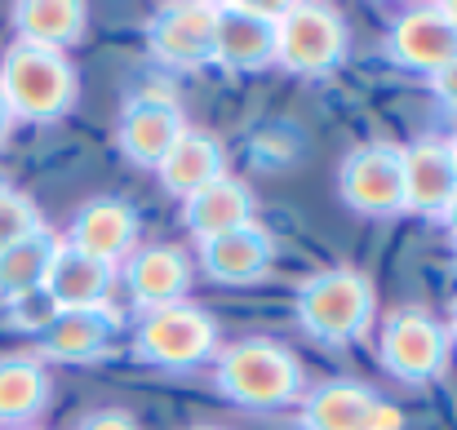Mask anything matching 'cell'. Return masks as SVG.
<instances>
[{"instance_id": "cell-26", "label": "cell", "mask_w": 457, "mask_h": 430, "mask_svg": "<svg viewBox=\"0 0 457 430\" xmlns=\"http://www.w3.org/2000/svg\"><path fill=\"white\" fill-rule=\"evenodd\" d=\"M76 430H138V422L129 413H120V409H103V413H89Z\"/></svg>"}, {"instance_id": "cell-16", "label": "cell", "mask_w": 457, "mask_h": 430, "mask_svg": "<svg viewBox=\"0 0 457 430\" xmlns=\"http://www.w3.org/2000/svg\"><path fill=\"white\" fill-rule=\"evenodd\" d=\"M182 134V116L169 98H138L120 120V151L138 164H160Z\"/></svg>"}, {"instance_id": "cell-34", "label": "cell", "mask_w": 457, "mask_h": 430, "mask_svg": "<svg viewBox=\"0 0 457 430\" xmlns=\"http://www.w3.org/2000/svg\"><path fill=\"white\" fill-rule=\"evenodd\" d=\"M200 430H218V426H200Z\"/></svg>"}, {"instance_id": "cell-18", "label": "cell", "mask_w": 457, "mask_h": 430, "mask_svg": "<svg viewBox=\"0 0 457 430\" xmlns=\"http://www.w3.org/2000/svg\"><path fill=\"white\" fill-rule=\"evenodd\" d=\"M125 276H129V297L143 310H155V306L182 302V293L191 285V262L178 249H169V244H152V249L129 258Z\"/></svg>"}, {"instance_id": "cell-2", "label": "cell", "mask_w": 457, "mask_h": 430, "mask_svg": "<svg viewBox=\"0 0 457 430\" xmlns=\"http://www.w3.org/2000/svg\"><path fill=\"white\" fill-rule=\"evenodd\" d=\"M0 94L13 112V120H58L76 103V71L62 54L36 49V45H13L0 62Z\"/></svg>"}, {"instance_id": "cell-15", "label": "cell", "mask_w": 457, "mask_h": 430, "mask_svg": "<svg viewBox=\"0 0 457 430\" xmlns=\"http://www.w3.org/2000/svg\"><path fill=\"white\" fill-rule=\"evenodd\" d=\"M182 222H187L191 236H200V244L213 240V236H227L236 227H249L253 222L249 186L222 173L218 182H209V186H200L195 195L182 200Z\"/></svg>"}, {"instance_id": "cell-12", "label": "cell", "mask_w": 457, "mask_h": 430, "mask_svg": "<svg viewBox=\"0 0 457 430\" xmlns=\"http://www.w3.org/2000/svg\"><path fill=\"white\" fill-rule=\"evenodd\" d=\"M457 200V169L449 143L422 138V143L404 146V209L427 213V218H445V209Z\"/></svg>"}, {"instance_id": "cell-4", "label": "cell", "mask_w": 457, "mask_h": 430, "mask_svg": "<svg viewBox=\"0 0 457 430\" xmlns=\"http://www.w3.org/2000/svg\"><path fill=\"white\" fill-rule=\"evenodd\" d=\"M213 342H218L213 319L200 306H187V302L143 310V319L134 328L138 360H147L155 368H195L200 360L213 355Z\"/></svg>"}, {"instance_id": "cell-5", "label": "cell", "mask_w": 457, "mask_h": 430, "mask_svg": "<svg viewBox=\"0 0 457 430\" xmlns=\"http://www.w3.org/2000/svg\"><path fill=\"white\" fill-rule=\"evenodd\" d=\"M449 346H453L449 328L431 310H418V306L391 310L382 319V333H378V355H382L386 373H395L404 382L440 377L449 364Z\"/></svg>"}, {"instance_id": "cell-8", "label": "cell", "mask_w": 457, "mask_h": 430, "mask_svg": "<svg viewBox=\"0 0 457 430\" xmlns=\"http://www.w3.org/2000/svg\"><path fill=\"white\" fill-rule=\"evenodd\" d=\"M276 13L271 4H218L213 58L236 71L267 67L276 58Z\"/></svg>"}, {"instance_id": "cell-32", "label": "cell", "mask_w": 457, "mask_h": 430, "mask_svg": "<svg viewBox=\"0 0 457 430\" xmlns=\"http://www.w3.org/2000/svg\"><path fill=\"white\" fill-rule=\"evenodd\" d=\"M440 9H445V18H449V22L457 27V0H453V4H440Z\"/></svg>"}, {"instance_id": "cell-21", "label": "cell", "mask_w": 457, "mask_h": 430, "mask_svg": "<svg viewBox=\"0 0 457 430\" xmlns=\"http://www.w3.org/2000/svg\"><path fill=\"white\" fill-rule=\"evenodd\" d=\"M373 395L355 382H324L306 395L303 426L306 430H364L373 413Z\"/></svg>"}, {"instance_id": "cell-30", "label": "cell", "mask_w": 457, "mask_h": 430, "mask_svg": "<svg viewBox=\"0 0 457 430\" xmlns=\"http://www.w3.org/2000/svg\"><path fill=\"white\" fill-rule=\"evenodd\" d=\"M445 227H449V236H453V244H457V200L445 209Z\"/></svg>"}, {"instance_id": "cell-11", "label": "cell", "mask_w": 457, "mask_h": 430, "mask_svg": "<svg viewBox=\"0 0 457 430\" xmlns=\"http://www.w3.org/2000/svg\"><path fill=\"white\" fill-rule=\"evenodd\" d=\"M134 240H138V213L125 200H112V195L107 200H89L76 213L71 236H67L71 249H80L85 258H94L103 267L120 262L134 249Z\"/></svg>"}, {"instance_id": "cell-31", "label": "cell", "mask_w": 457, "mask_h": 430, "mask_svg": "<svg viewBox=\"0 0 457 430\" xmlns=\"http://www.w3.org/2000/svg\"><path fill=\"white\" fill-rule=\"evenodd\" d=\"M449 342H457V302L449 306Z\"/></svg>"}, {"instance_id": "cell-24", "label": "cell", "mask_w": 457, "mask_h": 430, "mask_svg": "<svg viewBox=\"0 0 457 430\" xmlns=\"http://www.w3.org/2000/svg\"><path fill=\"white\" fill-rule=\"evenodd\" d=\"M36 227H40V218H36L31 200L22 191H13V186L0 182V253L13 249L18 240H27Z\"/></svg>"}, {"instance_id": "cell-13", "label": "cell", "mask_w": 457, "mask_h": 430, "mask_svg": "<svg viewBox=\"0 0 457 430\" xmlns=\"http://www.w3.org/2000/svg\"><path fill=\"white\" fill-rule=\"evenodd\" d=\"M271 258H276V240L258 222L236 227V231L213 236V240L200 244V262L218 285H253V280L267 276Z\"/></svg>"}, {"instance_id": "cell-9", "label": "cell", "mask_w": 457, "mask_h": 430, "mask_svg": "<svg viewBox=\"0 0 457 430\" xmlns=\"http://www.w3.org/2000/svg\"><path fill=\"white\" fill-rule=\"evenodd\" d=\"M386 54L409 67V71H445L457 58V27L445 18L440 4H427V9H409L395 18L391 36H386Z\"/></svg>"}, {"instance_id": "cell-3", "label": "cell", "mask_w": 457, "mask_h": 430, "mask_svg": "<svg viewBox=\"0 0 457 430\" xmlns=\"http://www.w3.org/2000/svg\"><path fill=\"white\" fill-rule=\"evenodd\" d=\"M298 319H303V328L311 337H320L328 346L355 342L373 319V285L351 267H333V271H324V276L303 285Z\"/></svg>"}, {"instance_id": "cell-28", "label": "cell", "mask_w": 457, "mask_h": 430, "mask_svg": "<svg viewBox=\"0 0 457 430\" xmlns=\"http://www.w3.org/2000/svg\"><path fill=\"white\" fill-rule=\"evenodd\" d=\"M436 94H440L445 103H457V58L445 71H436Z\"/></svg>"}, {"instance_id": "cell-20", "label": "cell", "mask_w": 457, "mask_h": 430, "mask_svg": "<svg viewBox=\"0 0 457 430\" xmlns=\"http://www.w3.org/2000/svg\"><path fill=\"white\" fill-rule=\"evenodd\" d=\"M13 27L22 45L62 54L67 45L85 36V4L80 0H27L13 9Z\"/></svg>"}, {"instance_id": "cell-23", "label": "cell", "mask_w": 457, "mask_h": 430, "mask_svg": "<svg viewBox=\"0 0 457 430\" xmlns=\"http://www.w3.org/2000/svg\"><path fill=\"white\" fill-rule=\"evenodd\" d=\"M49 377L31 360H0V422H27L45 409Z\"/></svg>"}, {"instance_id": "cell-10", "label": "cell", "mask_w": 457, "mask_h": 430, "mask_svg": "<svg viewBox=\"0 0 457 430\" xmlns=\"http://www.w3.org/2000/svg\"><path fill=\"white\" fill-rule=\"evenodd\" d=\"M213 27H218V4H169L152 22L147 45L160 62L195 67L213 58Z\"/></svg>"}, {"instance_id": "cell-22", "label": "cell", "mask_w": 457, "mask_h": 430, "mask_svg": "<svg viewBox=\"0 0 457 430\" xmlns=\"http://www.w3.org/2000/svg\"><path fill=\"white\" fill-rule=\"evenodd\" d=\"M54 249H58V240L45 227H36L27 240H18L13 249H4L0 253V297L13 302L22 293H36V288L45 285V271L54 262Z\"/></svg>"}, {"instance_id": "cell-14", "label": "cell", "mask_w": 457, "mask_h": 430, "mask_svg": "<svg viewBox=\"0 0 457 430\" xmlns=\"http://www.w3.org/2000/svg\"><path fill=\"white\" fill-rule=\"evenodd\" d=\"M45 293L58 310H94V306H107V293H112V267L85 258L80 249H71L67 240L54 249V262L45 271Z\"/></svg>"}, {"instance_id": "cell-7", "label": "cell", "mask_w": 457, "mask_h": 430, "mask_svg": "<svg viewBox=\"0 0 457 430\" xmlns=\"http://www.w3.org/2000/svg\"><path fill=\"white\" fill-rule=\"evenodd\" d=\"M342 200L360 213L386 218L404 209V146L369 143L342 164Z\"/></svg>"}, {"instance_id": "cell-29", "label": "cell", "mask_w": 457, "mask_h": 430, "mask_svg": "<svg viewBox=\"0 0 457 430\" xmlns=\"http://www.w3.org/2000/svg\"><path fill=\"white\" fill-rule=\"evenodd\" d=\"M9 129H13V112H9V103H4V94H0V143L9 138Z\"/></svg>"}, {"instance_id": "cell-1", "label": "cell", "mask_w": 457, "mask_h": 430, "mask_svg": "<svg viewBox=\"0 0 457 430\" xmlns=\"http://www.w3.org/2000/svg\"><path fill=\"white\" fill-rule=\"evenodd\" d=\"M218 386H222L227 400H236L245 409H280V404L298 400V391H303V364L280 342L245 337V342H236V346L222 351V360H218Z\"/></svg>"}, {"instance_id": "cell-17", "label": "cell", "mask_w": 457, "mask_h": 430, "mask_svg": "<svg viewBox=\"0 0 457 430\" xmlns=\"http://www.w3.org/2000/svg\"><path fill=\"white\" fill-rule=\"evenodd\" d=\"M112 333H116V315L107 306H94V310H58L40 337H45V355L62 364H85L112 346Z\"/></svg>"}, {"instance_id": "cell-19", "label": "cell", "mask_w": 457, "mask_h": 430, "mask_svg": "<svg viewBox=\"0 0 457 430\" xmlns=\"http://www.w3.org/2000/svg\"><path fill=\"white\" fill-rule=\"evenodd\" d=\"M160 169V182L173 191V195H195L200 186L218 182L222 169H227V155H222V143L209 138V134H182L178 143L169 146V155L155 164Z\"/></svg>"}, {"instance_id": "cell-25", "label": "cell", "mask_w": 457, "mask_h": 430, "mask_svg": "<svg viewBox=\"0 0 457 430\" xmlns=\"http://www.w3.org/2000/svg\"><path fill=\"white\" fill-rule=\"evenodd\" d=\"M9 306H13V310H9V315H13V324H18V328H36V333H45V328L54 324V315H58V306L49 302V293H45V288L22 293V297H13Z\"/></svg>"}, {"instance_id": "cell-6", "label": "cell", "mask_w": 457, "mask_h": 430, "mask_svg": "<svg viewBox=\"0 0 457 430\" xmlns=\"http://www.w3.org/2000/svg\"><path fill=\"white\" fill-rule=\"evenodd\" d=\"M346 54V22L328 4H289L276 13V62L289 71L320 76Z\"/></svg>"}, {"instance_id": "cell-27", "label": "cell", "mask_w": 457, "mask_h": 430, "mask_svg": "<svg viewBox=\"0 0 457 430\" xmlns=\"http://www.w3.org/2000/svg\"><path fill=\"white\" fill-rule=\"evenodd\" d=\"M364 430H404V413L395 409V404H373V413H369V426Z\"/></svg>"}, {"instance_id": "cell-33", "label": "cell", "mask_w": 457, "mask_h": 430, "mask_svg": "<svg viewBox=\"0 0 457 430\" xmlns=\"http://www.w3.org/2000/svg\"><path fill=\"white\" fill-rule=\"evenodd\" d=\"M449 155H453V169H457V138H453V143H449Z\"/></svg>"}]
</instances>
